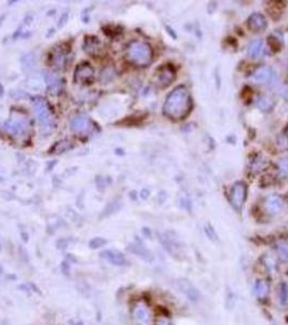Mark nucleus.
Here are the masks:
<instances>
[{"label":"nucleus","instance_id":"nucleus-18","mask_svg":"<svg viewBox=\"0 0 288 325\" xmlns=\"http://www.w3.org/2000/svg\"><path fill=\"white\" fill-rule=\"evenodd\" d=\"M74 147V142L68 139H63L61 141L55 142V145L50 148V153L52 154H61V153L67 152Z\"/></svg>","mask_w":288,"mask_h":325},{"label":"nucleus","instance_id":"nucleus-22","mask_svg":"<svg viewBox=\"0 0 288 325\" xmlns=\"http://www.w3.org/2000/svg\"><path fill=\"white\" fill-rule=\"evenodd\" d=\"M276 252L278 257L283 261H288V242H280L276 245Z\"/></svg>","mask_w":288,"mask_h":325},{"label":"nucleus","instance_id":"nucleus-2","mask_svg":"<svg viewBox=\"0 0 288 325\" xmlns=\"http://www.w3.org/2000/svg\"><path fill=\"white\" fill-rule=\"evenodd\" d=\"M127 59L137 66H146L153 60L151 46L140 40H134L127 48Z\"/></svg>","mask_w":288,"mask_h":325},{"label":"nucleus","instance_id":"nucleus-6","mask_svg":"<svg viewBox=\"0 0 288 325\" xmlns=\"http://www.w3.org/2000/svg\"><path fill=\"white\" fill-rule=\"evenodd\" d=\"M95 80V68L89 63L78 65L74 74V81L80 85H89Z\"/></svg>","mask_w":288,"mask_h":325},{"label":"nucleus","instance_id":"nucleus-13","mask_svg":"<svg viewBox=\"0 0 288 325\" xmlns=\"http://www.w3.org/2000/svg\"><path fill=\"white\" fill-rule=\"evenodd\" d=\"M69 52V46L64 47L63 45L60 46L59 48L54 49L52 54L50 55V60L52 62L53 66L57 68H64L65 63H66V55Z\"/></svg>","mask_w":288,"mask_h":325},{"label":"nucleus","instance_id":"nucleus-27","mask_svg":"<svg viewBox=\"0 0 288 325\" xmlns=\"http://www.w3.org/2000/svg\"><path fill=\"white\" fill-rule=\"evenodd\" d=\"M283 176H288V159H283L278 162Z\"/></svg>","mask_w":288,"mask_h":325},{"label":"nucleus","instance_id":"nucleus-20","mask_svg":"<svg viewBox=\"0 0 288 325\" xmlns=\"http://www.w3.org/2000/svg\"><path fill=\"white\" fill-rule=\"evenodd\" d=\"M269 291H270V286H269V283L267 281L259 280L255 284V294L260 299L266 298L269 294Z\"/></svg>","mask_w":288,"mask_h":325},{"label":"nucleus","instance_id":"nucleus-12","mask_svg":"<svg viewBox=\"0 0 288 325\" xmlns=\"http://www.w3.org/2000/svg\"><path fill=\"white\" fill-rule=\"evenodd\" d=\"M283 207H284V202L278 195H269L264 201V210L270 215H276L283 210Z\"/></svg>","mask_w":288,"mask_h":325},{"label":"nucleus","instance_id":"nucleus-30","mask_svg":"<svg viewBox=\"0 0 288 325\" xmlns=\"http://www.w3.org/2000/svg\"><path fill=\"white\" fill-rule=\"evenodd\" d=\"M157 325H171L168 321H167V320H164V319H161L159 321V323H157Z\"/></svg>","mask_w":288,"mask_h":325},{"label":"nucleus","instance_id":"nucleus-28","mask_svg":"<svg viewBox=\"0 0 288 325\" xmlns=\"http://www.w3.org/2000/svg\"><path fill=\"white\" fill-rule=\"evenodd\" d=\"M206 233H207V235H208V238H209V239H211V240H215V239H216V233H215V231H213V230L211 229V227L209 226V225L206 227Z\"/></svg>","mask_w":288,"mask_h":325},{"label":"nucleus","instance_id":"nucleus-24","mask_svg":"<svg viewBox=\"0 0 288 325\" xmlns=\"http://www.w3.org/2000/svg\"><path fill=\"white\" fill-rule=\"evenodd\" d=\"M131 250L133 253H136L138 254L139 256L142 257L143 259H145V260H152V255L151 253H148L147 250L143 247V246L141 245H134L133 247L131 248Z\"/></svg>","mask_w":288,"mask_h":325},{"label":"nucleus","instance_id":"nucleus-15","mask_svg":"<svg viewBox=\"0 0 288 325\" xmlns=\"http://www.w3.org/2000/svg\"><path fill=\"white\" fill-rule=\"evenodd\" d=\"M101 256L114 266H124L126 263V258H125L124 254L116 249H106L101 253Z\"/></svg>","mask_w":288,"mask_h":325},{"label":"nucleus","instance_id":"nucleus-5","mask_svg":"<svg viewBox=\"0 0 288 325\" xmlns=\"http://www.w3.org/2000/svg\"><path fill=\"white\" fill-rule=\"evenodd\" d=\"M3 128L6 131L15 134V136H21L27 131L29 122L23 116H11V118L3 124Z\"/></svg>","mask_w":288,"mask_h":325},{"label":"nucleus","instance_id":"nucleus-21","mask_svg":"<svg viewBox=\"0 0 288 325\" xmlns=\"http://www.w3.org/2000/svg\"><path fill=\"white\" fill-rule=\"evenodd\" d=\"M274 100L268 96H260L257 100V106L263 112H270L274 108Z\"/></svg>","mask_w":288,"mask_h":325},{"label":"nucleus","instance_id":"nucleus-14","mask_svg":"<svg viewBox=\"0 0 288 325\" xmlns=\"http://www.w3.org/2000/svg\"><path fill=\"white\" fill-rule=\"evenodd\" d=\"M102 48H103V45H102L101 40L96 36L85 37V40H83V50H85L86 53L90 55H96L101 52Z\"/></svg>","mask_w":288,"mask_h":325},{"label":"nucleus","instance_id":"nucleus-29","mask_svg":"<svg viewBox=\"0 0 288 325\" xmlns=\"http://www.w3.org/2000/svg\"><path fill=\"white\" fill-rule=\"evenodd\" d=\"M67 20H68V16L66 15V13H65V15H63V16H62L61 20H60V23H59V27H63L65 24H66Z\"/></svg>","mask_w":288,"mask_h":325},{"label":"nucleus","instance_id":"nucleus-31","mask_svg":"<svg viewBox=\"0 0 288 325\" xmlns=\"http://www.w3.org/2000/svg\"><path fill=\"white\" fill-rule=\"evenodd\" d=\"M71 324L72 325H82V323L80 321H71Z\"/></svg>","mask_w":288,"mask_h":325},{"label":"nucleus","instance_id":"nucleus-7","mask_svg":"<svg viewBox=\"0 0 288 325\" xmlns=\"http://www.w3.org/2000/svg\"><path fill=\"white\" fill-rule=\"evenodd\" d=\"M176 78L175 68L169 64H165L155 73V83L160 88L169 86Z\"/></svg>","mask_w":288,"mask_h":325},{"label":"nucleus","instance_id":"nucleus-25","mask_svg":"<svg viewBox=\"0 0 288 325\" xmlns=\"http://www.w3.org/2000/svg\"><path fill=\"white\" fill-rule=\"evenodd\" d=\"M106 244V240L102 239V238H95L90 241L89 246L90 248H100L102 246H104Z\"/></svg>","mask_w":288,"mask_h":325},{"label":"nucleus","instance_id":"nucleus-26","mask_svg":"<svg viewBox=\"0 0 288 325\" xmlns=\"http://www.w3.org/2000/svg\"><path fill=\"white\" fill-rule=\"evenodd\" d=\"M277 146L282 150H288V136L286 134H282L277 139Z\"/></svg>","mask_w":288,"mask_h":325},{"label":"nucleus","instance_id":"nucleus-8","mask_svg":"<svg viewBox=\"0 0 288 325\" xmlns=\"http://www.w3.org/2000/svg\"><path fill=\"white\" fill-rule=\"evenodd\" d=\"M94 123L91 122V119L88 117V116L80 114L76 115L71 120V129L74 132L80 133V134H85L90 132L92 129H94Z\"/></svg>","mask_w":288,"mask_h":325},{"label":"nucleus","instance_id":"nucleus-10","mask_svg":"<svg viewBox=\"0 0 288 325\" xmlns=\"http://www.w3.org/2000/svg\"><path fill=\"white\" fill-rule=\"evenodd\" d=\"M44 80L47 85V90L50 95L57 96L62 90L63 82L60 77L50 71H44Z\"/></svg>","mask_w":288,"mask_h":325},{"label":"nucleus","instance_id":"nucleus-19","mask_svg":"<svg viewBox=\"0 0 288 325\" xmlns=\"http://www.w3.org/2000/svg\"><path fill=\"white\" fill-rule=\"evenodd\" d=\"M263 51V41L261 39H255L249 44L247 53L250 58H258Z\"/></svg>","mask_w":288,"mask_h":325},{"label":"nucleus","instance_id":"nucleus-9","mask_svg":"<svg viewBox=\"0 0 288 325\" xmlns=\"http://www.w3.org/2000/svg\"><path fill=\"white\" fill-rule=\"evenodd\" d=\"M252 78L257 83H273L274 81H275L276 75L272 67L261 66L254 72Z\"/></svg>","mask_w":288,"mask_h":325},{"label":"nucleus","instance_id":"nucleus-32","mask_svg":"<svg viewBox=\"0 0 288 325\" xmlns=\"http://www.w3.org/2000/svg\"><path fill=\"white\" fill-rule=\"evenodd\" d=\"M2 272H3V268L1 267V264H0V275H2Z\"/></svg>","mask_w":288,"mask_h":325},{"label":"nucleus","instance_id":"nucleus-1","mask_svg":"<svg viewBox=\"0 0 288 325\" xmlns=\"http://www.w3.org/2000/svg\"><path fill=\"white\" fill-rule=\"evenodd\" d=\"M193 101L190 91L184 86H179L170 92L164 104V113L173 119H183L191 112Z\"/></svg>","mask_w":288,"mask_h":325},{"label":"nucleus","instance_id":"nucleus-4","mask_svg":"<svg viewBox=\"0 0 288 325\" xmlns=\"http://www.w3.org/2000/svg\"><path fill=\"white\" fill-rule=\"evenodd\" d=\"M246 194H247V185L244 182H236L231 189L230 192V202L236 211H240L246 201Z\"/></svg>","mask_w":288,"mask_h":325},{"label":"nucleus","instance_id":"nucleus-23","mask_svg":"<svg viewBox=\"0 0 288 325\" xmlns=\"http://www.w3.org/2000/svg\"><path fill=\"white\" fill-rule=\"evenodd\" d=\"M278 298L282 305L288 304V284L285 282H282L278 286Z\"/></svg>","mask_w":288,"mask_h":325},{"label":"nucleus","instance_id":"nucleus-16","mask_svg":"<svg viewBox=\"0 0 288 325\" xmlns=\"http://www.w3.org/2000/svg\"><path fill=\"white\" fill-rule=\"evenodd\" d=\"M179 287L181 292L188 297L191 301H196L199 298V292L195 286L187 278H181L179 281Z\"/></svg>","mask_w":288,"mask_h":325},{"label":"nucleus","instance_id":"nucleus-11","mask_svg":"<svg viewBox=\"0 0 288 325\" xmlns=\"http://www.w3.org/2000/svg\"><path fill=\"white\" fill-rule=\"evenodd\" d=\"M133 318L139 325H148L151 321V312L143 303H138L132 311Z\"/></svg>","mask_w":288,"mask_h":325},{"label":"nucleus","instance_id":"nucleus-17","mask_svg":"<svg viewBox=\"0 0 288 325\" xmlns=\"http://www.w3.org/2000/svg\"><path fill=\"white\" fill-rule=\"evenodd\" d=\"M247 23L249 30L254 32H261L267 29V20L261 13H254L249 16Z\"/></svg>","mask_w":288,"mask_h":325},{"label":"nucleus","instance_id":"nucleus-3","mask_svg":"<svg viewBox=\"0 0 288 325\" xmlns=\"http://www.w3.org/2000/svg\"><path fill=\"white\" fill-rule=\"evenodd\" d=\"M32 110L37 119L41 126L43 131H50L55 126V119L50 109V105L46 99L41 97H36L32 100Z\"/></svg>","mask_w":288,"mask_h":325}]
</instances>
